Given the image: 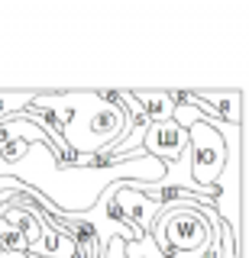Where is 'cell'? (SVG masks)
<instances>
[{
    "label": "cell",
    "instance_id": "obj_1",
    "mask_svg": "<svg viewBox=\"0 0 249 258\" xmlns=\"http://www.w3.org/2000/svg\"><path fill=\"white\" fill-rule=\"evenodd\" d=\"M29 107H45L62 119V139L75 155V168H91V158L110 152L133 129L114 91H39Z\"/></svg>",
    "mask_w": 249,
    "mask_h": 258
},
{
    "label": "cell",
    "instance_id": "obj_2",
    "mask_svg": "<svg viewBox=\"0 0 249 258\" xmlns=\"http://www.w3.org/2000/svg\"><path fill=\"white\" fill-rule=\"evenodd\" d=\"M217 213L204 210L201 204H168L159 207L152 223V245L159 255L178 252V255H207L217 242Z\"/></svg>",
    "mask_w": 249,
    "mask_h": 258
},
{
    "label": "cell",
    "instance_id": "obj_3",
    "mask_svg": "<svg viewBox=\"0 0 249 258\" xmlns=\"http://www.w3.org/2000/svg\"><path fill=\"white\" fill-rule=\"evenodd\" d=\"M188 158H191V181L214 204L217 194L214 184L223 171V161H227V142L220 136V119L204 116L188 126Z\"/></svg>",
    "mask_w": 249,
    "mask_h": 258
},
{
    "label": "cell",
    "instance_id": "obj_4",
    "mask_svg": "<svg viewBox=\"0 0 249 258\" xmlns=\"http://www.w3.org/2000/svg\"><path fill=\"white\" fill-rule=\"evenodd\" d=\"M142 152L159 158L162 165H172V161L188 155V129H181L175 119L152 123L146 126V136H142Z\"/></svg>",
    "mask_w": 249,
    "mask_h": 258
},
{
    "label": "cell",
    "instance_id": "obj_5",
    "mask_svg": "<svg viewBox=\"0 0 249 258\" xmlns=\"http://www.w3.org/2000/svg\"><path fill=\"white\" fill-rule=\"evenodd\" d=\"M188 100L204 116L230 123V126H243V107H246L243 91H188Z\"/></svg>",
    "mask_w": 249,
    "mask_h": 258
},
{
    "label": "cell",
    "instance_id": "obj_6",
    "mask_svg": "<svg viewBox=\"0 0 249 258\" xmlns=\"http://www.w3.org/2000/svg\"><path fill=\"white\" fill-rule=\"evenodd\" d=\"M114 200H117V207L123 210V220L136 229V236H149L152 223H156V213H159V204H152V200L142 197L136 187H130V181H117Z\"/></svg>",
    "mask_w": 249,
    "mask_h": 258
},
{
    "label": "cell",
    "instance_id": "obj_7",
    "mask_svg": "<svg viewBox=\"0 0 249 258\" xmlns=\"http://www.w3.org/2000/svg\"><path fill=\"white\" fill-rule=\"evenodd\" d=\"M136 103H139L146 123H168L175 116V103H172V94L168 91H133Z\"/></svg>",
    "mask_w": 249,
    "mask_h": 258
},
{
    "label": "cell",
    "instance_id": "obj_8",
    "mask_svg": "<svg viewBox=\"0 0 249 258\" xmlns=\"http://www.w3.org/2000/svg\"><path fill=\"white\" fill-rule=\"evenodd\" d=\"M36 94L39 91H0V123H7L17 113H23L36 100Z\"/></svg>",
    "mask_w": 249,
    "mask_h": 258
},
{
    "label": "cell",
    "instance_id": "obj_9",
    "mask_svg": "<svg viewBox=\"0 0 249 258\" xmlns=\"http://www.w3.org/2000/svg\"><path fill=\"white\" fill-rule=\"evenodd\" d=\"M211 258H239L236 255V239H233V232L223 223H217V242H214Z\"/></svg>",
    "mask_w": 249,
    "mask_h": 258
}]
</instances>
